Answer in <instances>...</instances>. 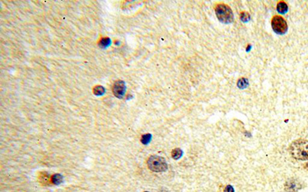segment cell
I'll return each instance as SVG.
<instances>
[{
    "instance_id": "14",
    "label": "cell",
    "mask_w": 308,
    "mask_h": 192,
    "mask_svg": "<svg viewBox=\"0 0 308 192\" xmlns=\"http://www.w3.org/2000/svg\"><path fill=\"white\" fill-rule=\"evenodd\" d=\"M151 137H152V136H151V134H144V135L142 136V139H141V142H142L144 144H149V141H150V140H151Z\"/></svg>"
},
{
    "instance_id": "18",
    "label": "cell",
    "mask_w": 308,
    "mask_h": 192,
    "mask_svg": "<svg viewBox=\"0 0 308 192\" xmlns=\"http://www.w3.org/2000/svg\"><path fill=\"white\" fill-rule=\"evenodd\" d=\"M144 192H149V191H144Z\"/></svg>"
},
{
    "instance_id": "16",
    "label": "cell",
    "mask_w": 308,
    "mask_h": 192,
    "mask_svg": "<svg viewBox=\"0 0 308 192\" xmlns=\"http://www.w3.org/2000/svg\"><path fill=\"white\" fill-rule=\"evenodd\" d=\"M224 192H234V189H233V188L232 186L228 185V186H227L225 188Z\"/></svg>"
},
{
    "instance_id": "8",
    "label": "cell",
    "mask_w": 308,
    "mask_h": 192,
    "mask_svg": "<svg viewBox=\"0 0 308 192\" xmlns=\"http://www.w3.org/2000/svg\"><path fill=\"white\" fill-rule=\"evenodd\" d=\"M277 9L279 13H281V14H284V13H286L288 10V6H287V4L285 3V2H279L277 5Z\"/></svg>"
},
{
    "instance_id": "17",
    "label": "cell",
    "mask_w": 308,
    "mask_h": 192,
    "mask_svg": "<svg viewBox=\"0 0 308 192\" xmlns=\"http://www.w3.org/2000/svg\"><path fill=\"white\" fill-rule=\"evenodd\" d=\"M160 192H167V191H160Z\"/></svg>"
},
{
    "instance_id": "2",
    "label": "cell",
    "mask_w": 308,
    "mask_h": 192,
    "mask_svg": "<svg viewBox=\"0 0 308 192\" xmlns=\"http://www.w3.org/2000/svg\"><path fill=\"white\" fill-rule=\"evenodd\" d=\"M215 13L217 17L221 23L225 24L233 23V13L229 6L223 3H219L215 7Z\"/></svg>"
},
{
    "instance_id": "4",
    "label": "cell",
    "mask_w": 308,
    "mask_h": 192,
    "mask_svg": "<svg viewBox=\"0 0 308 192\" xmlns=\"http://www.w3.org/2000/svg\"><path fill=\"white\" fill-rule=\"evenodd\" d=\"M271 26L273 30L277 34L280 35H283L287 33V28H288L286 20L280 16H274L271 21Z\"/></svg>"
},
{
    "instance_id": "1",
    "label": "cell",
    "mask_w": 308,
    "mask_h": 192,
    "mask_svg": "<svg viewBox=\"0 0 308 192\" xmlns=\"http://www.w3.org/2000/svg\"><path fill=\"white\" fill-rule=\"evenodd\" d=\"M289 151L295 159L300 161L308 160V141L303 139L295 140L290 144Z\"/></svg>"
},
{
    "instance_id": "13",
    "label": "cell",
    "mask_w": 308,
    "mask_h": 192,
    "mask_svg": "<svg viewBox=\"0 0 308 192\" xmlns=\"http://www.w3.org/2000/svg\"><path fill=\"white\" fill-rule=\"evenodd\" d=\"M247 85H248V80L244 78H240V80L238 81V82H237V85H238V87L240 88H243L247 87Z\"/></svg>"
},
{
    "instance_id": "11",
    "label": "cell",
    "mask_w": 308,
    "mask_h": 192,
    "mask_svg": "<svg viewBox=\"0 0 308 192\" xmlns=\"http://www.w3.org/2000/svg\"><path fill=\"white\" fill-rule=\"evenodd\" d=\"M171 154H172V157L174 158V159L177 160L182 156V154H183V151H182V150L180 149H175L172 151Z\"/></svg>"
},
{
    "instance_id": "12",
    "label": "cell",
    "mask_w": 308,
    "mask_h": 192,
    "mask_svg": "<svg viewBox=\"0 0 308 192\" xmlns=\"http://www.w3.org/2000/svg\"><path fill=\"white\" fill-rule=\"evenodd\" d=\"M111 44V40L109 38H103L100 40V46L101 48H107Z\"/></svg>"
},
{
    "instance_id": "7",
    "label": "cell",
    "mask_w": 308,
    "mask_h": 192,
    "mask_svg": "<svg viewBox=\"0 0 308 192\" xmlns=\"http://www.w3.org/2000/svg\"><path fill=\"white\" fill-rule=\"evenodd\" d=\"M39 180L43 185H49L52 182V178H50V174L46 172H42L39 176Z\"/></svg>"
},
{
    "instance_id": "15",
    "label": "cell",
    "mask_w": 308,
    "mask_h": 192,
    "mask_svg": "<svg viewBox=\"0 0 308 192\" xmlns=\"http://www.w3.org/2000/svg\"><path fill=\"white\" fill-rule=\"evenodd\" d=\"M250 18V13H247V12H243L240 14V19L242 20L243 22H247L249 21Z\"/></svg>"
},
{
    "instance_id": "9",
    "label": "cell",
    "mask_w": 308,
    "mask_h": 192,
    "mask_svg": "<svg viewBox=\"0 0 308 192\" xmlns=\"http://www.w3.org/2000/svg\"><path fill=\"white\" fill-rule=\"evenodd\" d=\"M105 88L102 85H97L93 88V93L96 95H102L105 93Z\"/></svg>"
},
{
    "instance_id": "10",
    "label": "cell",
    "mask_w": 308,
    "mask_h": 192,
    "mask_svg": "<svg viewBox=\"0 0 308 192\" xmlns=\"http://www.w3.org/2000/svg\"><path fill=\"white\" fill-rule=\"evenodd\" d=\"M63 181V176L60 174H55L52 176V183L54 184H60Z\"/></svg>"
},
{
    "instance_id": "3",
    "label": "cell",
    "mask_w": 308,
    "mask_h": 192,
    "mask_svg": "<svg viewBox=\"0 0 308 192\" xmlns=\"http://www.w3.org/2000/svg\"><path fill=\"white\" fill-rule=\"evenodd\" d=\"M148 168L154 172H163L167 170L168 165L164 158L158 155H152L147 161Z\"/></svg>"
},
{
    "instance_id": "6",
    "label": "cell",
    "mask_w": 308,
    "mask_h": 192,
    "mask_svg": "<svg viewBox=\"0 0 308 192\" xmlns=\"http://www.w3.org/2000/svg\"><path fill=\"white\" fill-rule=\"evenodd\" d=\"M300 188V184L298 181L294 180L288 181L285 184V190L287 192H297Z\"/></svg>"
},
{
    "instance_id": "5",
    "label": "cell",
    "mask_w": 308,
    "mask_h": 192,
    "mask_svg": "<svg viewBox=\"0 0 308 192\" xmlns=\"http://www.w3.org/2000/svg\"><path fill=\"white\" fill-rule=\"evenodd\" d=\"M126 91H127V86L123 81L118 80L114 83L112 87V92L118 99H123L125 96Z\"/></svg>"
}]
</instances>
